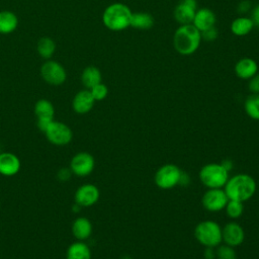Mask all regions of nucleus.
I'll return each mask as SVG.
<instances>
[{
	"mask_svg": "<svg viewBox=\"0 0 259 259\" xmlns=\"http://www.w3.org/2000/svg\"><path fill=\"white\" fill-rule=\"evenodd\" d=\"M257 184L255 179L246 173H240L229 177L224 190L229 199L245 202L253 197Z\"/></svg>",
	"mask_w": 259,
	"mask_h": 259,
	"instance_id": "1",
	"label": "nucleus"
},
{
	"mask_svg": "<svg viewBox=\"0 0 259 259\" xmlns=\"http://www.w3.org/2000/svg\"><path fill=\"white\" fill-rule=\"evenodd\" d=\"M201 33L193 24H182L174 32L173 46L182 56L194 54L201 42Z\"/></svg>",
	"mask_w": 259,
	"mask_h": 259,
	"instance_id": "2",
	"label": "nucleus"
},
{
	"mask_svg": "<svg viewBox=\"0 0 259 259\" xmlns=\"http://www.w3.org/2000/svg\"><path fill=\"white\" fill-rule=\"evenodd\" d=\"M133 12L123 3H112L102 13V22L106 28L112 31H121L131 26Z\"/></svg>",
	"mask_w": 259,
	"mask_h": 259,
	"instance_id": "3",
	"label": "nucleus"
},
{
	"mask_svg": "<svg viewBox=\"0 0 259 259\" xmlns=\"http://www.w3.org/2000/svg\"><path fill=\"white\" fill-rule=\"evenodd\" d=\"M194 237L203 247L215 248L223 243L222 227L212 220L201 221L194 229Z\"/></svg>",
	"mask_w": 259,
	"mask_h": 259,
	"instance_id": "4",
	"label": "nucleus"
},
{
	"mask_svg": "<svg viewBox=\"0 0 259 259\" xmlns=\"http://www.w3.org/2000/svg\"><path fill=\"white\" fill-rule=\"evenodd\" d=\"M229 173L221 163H208L200 168L198 176L206 188H224L230 177Z\"/></svg>",
	"mask_w": 259,
	"mask_h": 259,
	"instance_id": "5",
	"label": "nucleus"
},
{
	"mask_svg": "<svg viewBox=\"0 0 259 259\" xmlns=\"http://www.w3.org/2000/svg\"><path fill=\"white\" fill-rule=\"evenodd\" d=\"M182 170L175 164L162 165L154 175L155 184L161 189H171L179 185Z\"/></svg>",
	"mask_w": 259,
	"mask_h": 259,
	"instance_id": "6",
	"label": "nucleus"
},
{
	"mask_svg": "<svg viewBox=\"0 0 259 259\" xmlns=\"http://www.w3.org/2000/svg\"><path fill=\"white\" fill-rule=\"evenodd\" d=\"M48 141L56 146L68 145L73 139L72 130L64 122L53 120L44 132Z\"/></svg>",
	"mask_w": 259,
	"mask_h": 259,
	"instance_id": "7",
	"label": "nucleus"
},
{
	"mask_svg": "<svg viewBox=\"0 0 259 259\" xmlns=\"http://www.w3.org/2000/svg\"><path fill=\"white\" fill-rule=\"evenodd\" d=\"M40 76L48 84L58 86L66 81L67 73L59 62L48 60L40 67Z\"/></svg>",
	"mask_w": 259,
	"mask_h": 259,
	"instance_id": "8",
	"label": "nucleus"
},
{
	"mask_svg": "<svg viewBox=\"0 0 259 259\" xmlns=\"http://www.w3.org/2000/svg\"><path fill=\"white\" fill-rule=\"evenodd\" d=\"M228 200L224 188H207L201 197V204L204 209L217 212L225 209Z\"/></svg>",
	"mask_w": 259,
	"mask_h": 259,
	"instance_id": "9",
	"label": "nucleus"
},
{
	"mask_svg": "<svg viewBox=\"0 0 259 259\" xmlns=\"http://www.w3.org/2000/svg\"><path fill=\"white\" fill-rule=\"evenodd\" d=\"M94 167V157L87 152H79L74 155L69 166L72 173L78 177H86L90 175L93 172Z\"/></svg>",
	"mask_w": 259,
	"mask_h": 259,
	"instance_id": "10",
	"label": "nucleus"
},
{
	"mask_svg": "<svg viewBox=\"0 0 259 259\" xmlns=\"http://www.w3.org/2000/svg\"><path fill=\"white\" fill-rule=\"evenodd\" d=\"M34 114L36 116V125L38 130L45 132L49 124L54 120V105L48 99H39L34 105Z\"/></svg>",
	"mask_w": 259,
	"mask_h": 259,
	"instance_id": "11",
	"label": "nucleus"
},
{
	"mask_svg": "<svg viewBox=\"0 0 259 259\" xmlns=\"http://www.w3.org/2000/svg\"><path fill=\"white\" fill-rule=\"evenodd\" d=\"M100 196V191L98 187L94 184H83L79 186L75 192L74 199L75 203L81 207H89L94 205Z\"/></svg>",
	"mask_w": 259,
	"mask_h": 259,
	"instance_id": "12",
	"label": "nucleus"
},
{
	"mask_svg": "<svg viewBox=\"0 0 259 259\" xmlns=\"http://www.w3.org/2000/svg\"><path fill=\"white\" fill-rule=\"evenodd\" d=\"M222 238L224 244L235 248L244 242L245 231L238 223L230 222L227 223L224 228H222Z\"/></svg>",
	"mask_w": 259,
	"mask_h": 259,
	"instance_id": "13",
	"label": "nucleus"
},
{
	"mask_svg": "<svg viewBox=\"0 0 259 259\" xmlns=\"http://www.w3.org/2000/svg\"><path fill=\"white\" fill-rule=\"evenodd\" d=\"M95 100L89 89H84L76 93L72 101L73 110L78 114L88 113L94 106Z\"/></svg>",
	"mask_w": 259,
	"mask_h": 259,
	"instance_id": "14",
	"label": "nucleus"
},
{
	"mask_svg": "<svg viewBox=\"0 0 259 259\" xmlns=\"http://www.w3.org/2000/svg\"><path fill=\"white\" fill-rule=\"evenodd\" d=\"M21 167L19 158L9 152L0 153V174L3 176L16 175Z\"/></svg>",
	"mask_w": 259,
	"mask_h": 259,
	"instance_id": "15",
	"label": "nucleus"
},
{
	"mask_svg": "<svg viewBox=\"0 0 259 259\" xmlns=\"http://www.w3.org/2000/svg\"><path fill=\"white\" fill-rule=\"evenodd\" d=\"M215 22H217V16L214 12L209 8L203 7L195 11L192 24L201 32L205 29H208L214 26Z\"/></svg>",
	"mask_w": 259,
	"mask_h": 259,
	"instance_id": "16",
	"label": "nucleus"
},
{
	"mask_svg": "<svg viewBox=\"0 0 259 259\" xmlns=\"http://www.w3.org/2000/svg\"><path fill=\"white\" fill-rule=\"evenodd\" d=\"M234 71L238 78L249 80L258 73V64L252 58H242L235 64Z\"/></svg>",
	"mask_w": 259,
	"mask_h": 259,
	"instance_id": "17",
	"label": "nucleus"
},
{
	"mask_svg": "<svg viewBox=\"0 0 259 259\" xmlns=\"http://www.w3.org/2000/svg\"><path fill=\"white\" fill-rule=\"evenodd\" d=\"M92 224L85 217H78L72 224V234L77 241H85L92 234Z\"/></svg>",
	"mask_w": 259,
	"mask_h": 259,
	"instance_id": "18",
	"label": "nucleus"
},
{
	"mask_svg": "<svg viewBox=\"0 0 259 259\" xmlns=\"http://www.w3.org/2000/svg\"><path fill=\"white\" fill-rule=\"evenodd\" d=\"M197 9L187 5L186 3L180 1L174 8V18L180 24H192L195 11Z\"/></svg>",
	"mask_w": 259,
	"mask_h": 259,
	"instance_id": "19",
	"label": "nucleus"
},
{
	"mask_svg": "<svg viewBox=\"0 0 259 259\" xmlns=\"http://www.w3.org/2000/svg\"><path fill=\"white\" fill-rule=\"evenodd\" d=\"M67 259H91V250L84 241H76L72 243L66 254Z\"/></svg>",
	"mask_w": 259,
	"mask_h": 259,
	"instance_id": "20",
	"label": "nucleus"
},
{
	"mask_svg": "<svg viewBox=\"0 0 259 259\" xmlns=\"http://www.w3.org/2000/svg\"><path fill=\"white\" fill-rule=\"evenodd\" d=\"M254 28V23L250 17L239 16L231 23V31L237 36H245Z\"/></svg>",
	"mask_w": 259,
	"mask_h": 259,
	"instance_id": "21",
	"label": "nucleus"
},
{
	"mask_svg": "<svg viewBox=\"0 0 259 259\" xmlns=\"http://www.w3.org/2000/svg\"><path fill=\"white\" fill-rule=\"evenodd\" d=\"M101 72L95 66H88L81 73V82L86 89H91L93 86L101 83Z\"/></svg>",
	"mask_w": 259,
	"mask_h": 259,
	"instance_id": "22",
	"label": "nucleus"
},
{
	"mask_svg": "<svg viewBox=\"0 0 259 259\" xmlns=\"http://www.w3.org/2000/svg\"><path fill=\"white\" fill-rule=\"evenodd\" d=\"M155 19L151 13L148 12H134L132 15L131 26L136 29L147 30L154 26Z\"/></svg>",
	"mask_w": 259,
	"mask_h": 259,
	"instance_id": "23",
	"label": "nucleus"
},
{
	"mask_svg": "<svg viewBox=\"0 0 259 259\" xmlns=\"http://www.w3.org/2000/svg\"><path fill=\"white\" fill-rule=\"evenodd\" d=\"M18 25L17 16L8 10L0 11V33L8 34L13 32Z\"/></svg>",
	"mask_w": 259,
	"mask_h": 259,
	"instance_id": "24",
	"label": "nucleus"
},
{
	"mask_svg": "<svg viewBox=\"0 0 259 259\" xmlns=\"http://www.w3.org/2000/svg\"><path fill=\"white\" fill-rule=\"evenodd\" d=\"M244 110L250 118L259 120V94L251 93L245 99Z\"/></svg>",
	"mask_w": 259,
	"mask_h": 259,
	"instance_id": "25",
	"label": "nucleus"
},
{
	"mask_svg": "<svg viewBox=\"0 0 259 259\" xmlns=\"http://www.w3.org/2000/svg\"><path fill=\"white\" fill-rule=\"evenodd\" d=\"M36 50L40 57L49 60L50 58H52V56L56 51V44L51 37L45 36L38 39L36 45Z\"/></svg>",
	"mask_w": 259,
	"mask_h": 259,
	"instance_id": "26",
	"label": "nucleus"
},
{
	"mask_svg": "<svg viewBox=\"0 0 259 259\" xmlns=\"http://www.w3.org/2000/svg\"><path fill=\"white\" fill-rule=\"evenodd\" d=\"M225 211L230 219L232 220L239 219L244 212V204L242 201L229 199L225 206Z\"/></svg>",
	"mask_w": 259,
	"mask_h": 259,
	"instance_id": "27",
	"label": "nucleus"
},
{
	"mask_svg": "<svg viewBox=\"0 0 259 259\" xmlns=\"http://www.w3.org/2000/svg\"><path fill=\"white\" fill-rule=\"evenodd\" d=\"M215 259H237L235 248L226 244H220L215 247Z\"/></svg>",
	"mask_w": 259,
	"mask_h": 259,
	"instance_id": "28",
	"label": "nucleus"
},
{
	"mask_svg": "<svg viewBox=\"0 0 259 259\" xmlns=\"http://www.w3.org/2000/svg\"><path fill=\"white\" fill-rule=\"evenodd\" d=\"M94 100L95 101H101L103 99L106 98L107 94H108V88L105 84H103L102 82L93 86L91 89H89Z\"/></svg>",
	"mask_w": 259,
	"mask_h": 259,
	"instance_id": "29",
	"label": "nucleus"
},
{
	"mask_svg": "<svg viewBox=\"0 0 259 259\" xmlns=\"http://www.w3.org/2000/svg\"><path fill=\"white\" fill-rule=\"evenodd\" d=\"M200 33H201V39L206 40V41H213L218 38V35H219V31L215 28V26L205 29V30L201 31Z\"/></svg>",
	"mask_w": 259,
	"mask_h": 259,
	"instance_id": "30",
	"label": "nucleus"
},
{
	"mask_svg": "<svg viewBox=\"0 0 259 259\" xmlns=\"http://www.w3.org/2000/svg\"><path fill=\"white\" fill-rule=\"evenodd\" d=\"M248 88L251 93L259 94V73L255 74L252 78L249 79Z\"/></svg>",
	"mask_w": 259,
	"mask_h": 259,
	"instance_id": "31",
	"label": "nucleus"
},
{
	"mask_svg": "<svg viewBox=\"0 0 259 259\" xmlns=\"http://www.w3.org/2000/svg\"><path fill=\"white\" fill-rule=\"evenodd\" d=\"M72 171L70 168H61L58 172H57V178L61 181V182H66L68 181L71 176H72Z\"/></svg>",
	"mask_w": 259,
	"mask_h": 259,
	"instance_id": "32",
	"label": "nucleus"
},
{
	"mask_svg": "<svg viewBox=\"0 0 259 259\" xmlns=\"http://www.w3.org/2000/svg\"><path fill=\"white\" fill-rule=\"evenodd\" d=\"M252 7V3L250 0H242L239 4H238V12L240 13H246L248 12Z\"/></svg>",
	"mask_w": 259,
	"mask_h": 259,
	"instance_id": "33",
	"label": "nucleus"
},
{
	"mask_svg": "<svg viewBox=\"0 0 259 259\" xmlns=\"http://www.w3.org/2000/svg\"><path fill=\"white\" fill-rule=\"evenodd\" d=\"M203 258L204 259H215V248L204 247Z\"/></svg>",
	"mask_w": 259,
	"mask_h": 259,
	"instance_id": "34",
	"label": "nucleus"
},
{
	"mask_svg": "<svg viewBox=\"0 0 259 259\" xmlns=\"http://www.w3.org/2000/svg\"><path fill=\"white\" fill-rule=\"evenodd\" d=\"M254 23V26L259 27V4L255 6L251 12V17H250Z\"/></svg>",
	"mask_w": 259,
	"mask_h": 259,
	"instance_id": "35",
	"label": "nucleus"
},
{
	"mask_svg": "<svg viewBox=\"0 0 259 259\" xmlns=\"http://www.w3.org/2000/svg\"><path fill=\"white\" fill-rule=\"evenodd\" d=\"M189 182H190V178H189L188 174L182 171V174H181V177H180V181H179V185L186 186V185L189 184Z\"/></svg>",
	"mask_w": 259,
	"mask_h": 259,
	"instance_id": "36",
	"label": "nucleus"
},
{
	"mask_svg": "<svg viewBox=\"0 0 259 259\" xmlns=\"http://www.w3.org/2000/svg\"><path fill=\"white\" fill-rule=\"evenodd\" d=\"M221 164L224 166V168L227 170V171H231L232 169H233V166H234V164H233V162L230 160V159H225V160H223L222 162H221Z\"/></svg>",
	"mask_w": 259,
	"mask_h": 259,
	"instance_id": "37",
	"label": "nucleus"
},
{
	"mask_svg": "<svg viewBox=\"0 0 259 259\" xmlns=\"http://www.w3.org/2000/svg\"><path fill=\"white\" fill-rule=\"evenodd\" d=\"M180 1L186 3L187 5L195 8V9H197V0H180Z\"/></svg>",
	"mask_w": 259,
	"mask_h": 259,
	"instance_id": "38",
	"label": "nucleus"
},
{
	"mask_svg": "<svg viewBox=\"0 0 259 259\" xmlns=\"http://www.w3.org/2000/svg\"><path fill=\"white\" fill-rule=\"evenodd\" d=\"M121 259H132V257L128 256V255H123V256L121 257Z\"/></svg>",
	"mask_w": 259,
	"mask_h": 259,
	"instance_id": "39",
	"label": "nucleus"
},
{
	"mask_svg": "<svg viewBox=\"0 0 259 259\" xmlns=\"http://www.w3.org/2000/svg\"><path fill=\"white\" fill-rule=\"evenodd\" d=\"M0 153H1V147H0Z\"/></svg>",
	"mask_w": 259,
	"mask_h": 259,
	"instance_id": "40",
	"label": "nucleus"
}]
</instances>
